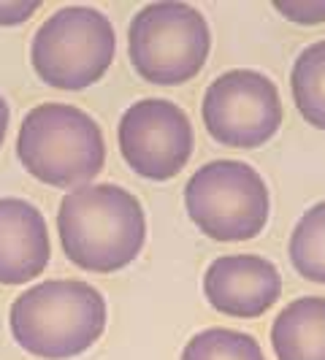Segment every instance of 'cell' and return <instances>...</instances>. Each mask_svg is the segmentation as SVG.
Masks as SVG:
<instances>
[{
  "label": "cell",
  "mask_w": 325,
  "mask_h": 360,
  "mask_svg": "<svg viewBox=\"0 0 325 360\" xmlns=\"http://www.w3.org/2000/svg\"><path fill=\"white\" fill-rule=\"evenodd\" d=\"M57 233L73 266L114 274L130 266L146 241V217L139 198L117 184L73 187L60 203Z\"/></svg>",
  "instance_id": "1"
},
{
  "label": "cell",
  "mask_w": 325,
  "mask_h": 360,
  "mask_svg": "<svg viewBox=\"0 0 325 360\" xmlns=\"http://www.w3.org/2000/svg\"><path fill=\"white\" fill-rule=\"evenodd\" d=\"M14 342L44 360L87 352L106 330V301L87 282L52 279L25 290L8 314Z\"/></svg>",
  "instance_id": "2"
},
{
  "label": "cell",
  "mask_w": 325,
  "mask_h": 360,
  "mask_svg": "<svg viewBox=\"0 0 325 360\" xmlns=\"http://www.w3.org/2000/svg\"><path fill=\"white\" fill-rule=\"evenodd\" d=\"M19 162L49 187H84L106 162V141L87 111L68 103H41L19 127Z\"/></svg>",
  "instance_id": "3"
},
{
  "label": "cell",
  "mask_w": 325,
  "mask_h": 360,
  "mask_svg": "<svg viewBox=\"0 0 325 360\" xmlns=\"http://www.w3.org/2000/svg\"><path fill=\"white\" fill-rule=\"evenodd\" d=\"M212 52L209 22L190 3H149L127 27V54L136 73L158 87L196 79Z\"/></svg>",
  "instance_id": "4"
},
{
  "label": "cell",
  "mask_w": 325,
  "mask_h": 360,
  "mask_svg": "<svg viewBox=\"0 0 325 360\" xmlns=\"http://www.w3.org/2000/svg\"><path fill=\"white\" fill-rule=\"evenodd\" d=\"M117 36L103 11L92 6L57 8L33 36L30 63L44 84L79 92L106 76Z\"/></svg>",
  "instance_id": "5"
},
{
  "label": "cell",
  "mask_w": 325,
  "mask_h": 360,
  "mask_svg": "<svg viewBox=\"0 0 325 360\" xmlns=\"http://www.w3.org/2000/svg\"><path fill=\"white\" fill-rule=\"evenodd\" d=\"M184 209L212 241H250L269 222V187L250 162L212 160L187 181Z\"/></svg>",
  "instance_id": "6"
},
{
  "label": "cell",
  "mask_w": 325,
  "mask_h": 360,
  "mask_svg": "<svg viewBox=\"0 0 325 360\" xmlns=\"http://www.w3.org/2000/svg\"><path fill=\"white\" fill-rule=\"evenodd\" d=\"M200 117L217 144L257 149L282 125V98L269 76L257 71H228L206 87Z\"/></svg>",
  "instance_id": "7"
},
{
  "label": "cell",
  "mask_w": 325,
  "mask_h": 360,
  "mask_svg": "<svg viewBox=\"0 0 325 360\" xmlns=\"http://www.w3.org/2000/svg\"><path fill=\"white\" fill-rule=\"evenodd\" d=\"M122 160L149 181H168L187 165L196 149V133L174 101L144 98L125 108L120 130Z\"/></svg>",
  "instance_id": "8"
},
{
  "label": "cell",
  "mask_w": 325,
  "mask_h": 360,
  "mask_svg": "<svg viewBox=\"0 0 325 360\" xmlns=\"http://www.w3.org/2000/svg\"><path fill=\"white\" fill-rule=\"evenodd\" d=\"M203 295L215 311L255 320L282 295V274L260 255H222L203 274Z\"/></svg>",
  "instance_id": "9"
},
{
  "label": "cell",
  "mask_w": 325,
  "mask_h": 360,
  "mask_svg": "<svg viewBox=\"0 0 325 360\" xmlns=\"http://www.w3.org/2000/svg\"><path fill=\"white\" fill-rule=\"evenodd\" d=\"M49 228L33 203L0 198V285L33 282L49 263Z\"/></svg>",
  "instance_id": "10"
},
{
  "label": "cell",
  "mask_w": 325,
  "mask_h": 360,
  "mask_svg": "<svg viewBox=\"0 0 325 360\" xmlns=\"http://www.w3.org/2000/svg\"><path fill=\"white\" fill-rule=\"evenodd\" d=\"M276 360H325V298L304 295L276 314L271 325Z\"/></svg>",
  "instance_id": "11"
},
{
  "label": "cell",
  "mask_w": 325,
  "mask_h": 360,
  "mask_svg": "<svg viewBox=\"0 0 325 360\" xmlns=\"http://www.w3.org/2000/svg\"><path fill=\"white\" fill-rule=\"evenodd\" d=\"M290 90L298 114L312 127L325 130V41L309 44L295 57L290 73Z\"/></svg>",
  "instance_id": "12"
},
{
  "label": "cell",
  "mask_w": 325,
  "mask_h": 360,
  "mask_svg": "<svg viewBox=\"0 0 325 360\" xmlns=\"http://www.w3.org/2000/svg\"><path fill=\"white\" fill-rule=\"evenodd\" d=\"M293 269L304 279L325 285V200L304 212L288 244Z\"/></svg>",
  "instance_id": "13"
},
{
  "label": "cell",
  "mask_w": 325,
  "mask_h": 360,
  "mask_svg": "<svg viewBox=\"0 0 325 360\" xmlns=\"http://www.w3.org/2000/svg\"><path fill=\"white\" fill-rule=\"evenodd\" d=\"M179 360H266L255 336L231 328H206L181 349Z\"/></svg>",
  "instance_id": "14"
},
{
  "label": "cell",
  "mask_w": 325,
  "mask_h": 360,
  "mask_svg": "<svg viewBox=\"0 0 325 360\" xmlns=\"http://www.w3.org/2000/svg\"><path fill=\"white\" fill-rule=\"evenodd\" d=\"M274 8L295 25H323L325 0H274Z\"/></svg>",
  "instance_id": "15"
},
{
  "label": "cell",
  "mask_w": 325,
  "mask_h": 360,
  "mask_svg": "<svg viewBox=\"0 0 325 360\" xmlns=\"http://www.w3.org/2000/svg\"><path fill=\"white\" fill-rule=\"evenodd\" d=\"M38 0H25V3H3L0 0V27L8 25H22L27 17H33L38 11Z\"/></svg>",
  "instance_id": "16"
},
{
  "label": "cell",
  "mask_w": 325,
  "mask_h": 360,
  "mask_svg": "<svg viewBox=\"0 0 325 360\" xmlns=\"http://www.w3.org/2000/svg\"><path fill=\"white\" fill-rule=\"evenodd\" d=\"M8 117H11V108L6 103V98L0 95V146L6 141V130H8Z\"/></svg>",
  "instance_id": "17"
}]
</instances>
